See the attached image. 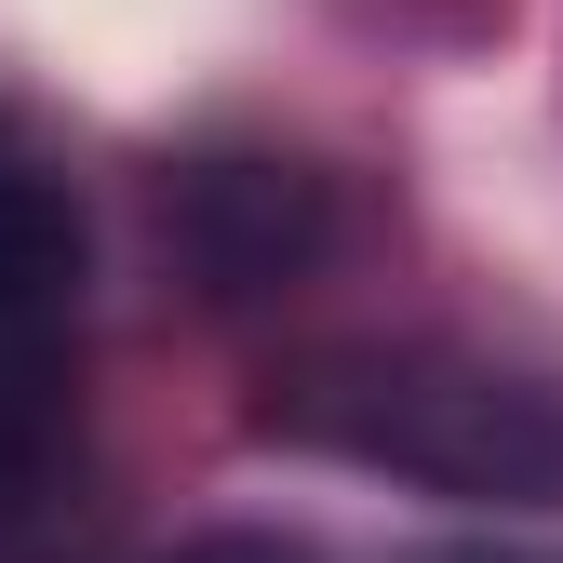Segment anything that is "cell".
I'll return each mask as SVG.
<instances>
[{
  "label": "cell",
  "mask_w": 563,
  "mask_h": 563,
  "mask_svg": "<svg viewBox=\"0 0 563 563\" xmlns=\"http://www.w3.org/2000/svg\"><path fill=\"white\" fill-rule=\"evenodd\" d=\"M255 430L349 470H402L430 497H563V402L456 349H322L268 376Z\"/></svg>",
  "instance_id": "6da1fadb"
},
{
  "label": "cell",
  "mask_w": 563,
  "mask_h": 563,
  "mask_svg": "<svg viewBox=\"0 0 563 563\" xmlns=\"http://www.w3.org/2000/svg\"><path fill=\"white\" fill-rule=\"evenodd\" d=\"M162 229H175V255H188L201 296L242 309V296H282V282L322 268L335 201H322V175H296V162H188V175L162 188Z\"/></svg>",
  "instance_id": "7a4b0ae2"
},
{
  "label": "cell",
  "mask_w": 563,
  "mask_h": 563,
  "mask_svg": "<svg viewBox=\"0 0 563 563\" xmlns=\"http://www.w3.org/2000/svg\"><path fill=\"white\" fill-rule=\"evenodd\" d=\"M81 335V201L0 134V349Z\"/></svg>",
  "instance_id": "3957f363"
},
{
  "label": "cell",
  "mask_w": 563,
  "mask_h": 563,
  "mask_svg": "<svg viewBox=\"0 0 563 563\" xmlns=\"http://www.w3.org/2000/svg\"><path fill=\"white\" fill-rule=\"evenodd\" d=\"M54 456H67V349H0V550L41 523Z\"/></svg>",
  "instance_id": "277c9868"
},
{
  "label": "cell",
  "mask_w": 563,
  "mask_h": 563,
  "mask_svg": "<svg viewBox=\"0 0 563 563\" xmlns=\"http://www.w3.org/2000/svg\"><path fill=\"white\" fill-rule=\"evenodd\" d=\"M162 563H322L309 537H255V523H229V537H188V550H162Z\"/></svg>",
  "instance_id": "5b68a950"
}]
</instances>
